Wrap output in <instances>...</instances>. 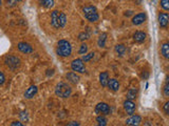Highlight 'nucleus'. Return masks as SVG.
<instances>
[{"instance_id":"23","label":"nucleus","mask_w":169,"mask_h":126,"mask_svg":"<svg viewBox=\"0 0 169 126\" xmlns=\"http://www.w3.org/2000/svg\"><path fill=\"white\" fill-rule=\"evenodd\" d=\"M115 52H116V54H118L120 56H123V55L126 53V46L124 44L115 45Z\"/></svg>"},{"instance_id":"30","label":"nucleus","mask_w":169,"mask_h":126,"mask_svg":"<svg viewBox=\"0 0 169 126\" xmlns=\"http://www.w3.org/2000/svg\"><path fill=\"white\" fill-rule=\"evenodd\" d=\"M163 92L165 97H169V83H166V85L164 86Z\"/></svg>"},{"instance_id":"7","label":"nucleus","mask_w":169,"mask_h":126,"mask_svg":"<svg viewBox=\"0 0 169 126\" xmlns=\"http://www.w3.org/2000/svg\"><path fill=\"white\" fill-rule=\"evenodd\" d=\"M142 123V118L139 115H132L126 120V124L128 126H140Z\"/></svg>"},{"instance_id":"3","label":"nucleus","mask_w":169,"mask_h":126,"mask_svg":"<svg viewBox=\"0 0 169 126\" xmlns=\"http://www.w3.org/2000/svg\"><path fill=\"white\" fill-rule=\"evenodd\" d=\"M83 12H84L85 18L87 19L88 21H90V22H96V21L99 19V15H98V13H97V9L93 5L85 6Z\"/></svg>"},{"instance_id":"28","label":"nucleus","mask_w":169,"mask_h":126,"mask_svg":"<svg viewBox=\"0 0 169 126\" xmlns=\"http://www.w3.org/2000/svg\"><path fill=\"white\" fill-rule=\"evenodd\" d=\"M161 6L165 11H169V0H161Z\"/></svg>"},{"instance_id":"9","label":"nucleus","mask_w":169,"mask_h":126,"mask_svg":"<svg viewBox=\"0 0 169 126\" xmlns=\"http://www.w3.org/2000/svg\"><path fill=\"white\" fill-rule=\"evenodd\" d=\"M18 49L23 54H31L33 53V47L31 46V44L27 43V42H19L17 45Z\"/></svg>"},{"instance_id":"20","label":"nucleus","mask_w":169,"mask_h":126,"mask_svg":"<svg viewBox=\"0 0 169 126\" xmlns=\"http://www.w3.org/2000/svg\"><path fill=\"white\" fill-rule=\"evenodd\" d=\"M39 3L41 6L46 9H51L54 6V0H39Z\"/></svg>"},{"instance_id":"25","label":"nucleus","mask_w":169,"mask_h":126,"mask_svg":"<svg viewBox=\"0 0 169 126\" xmlns=\"http://www.w3.org/2000/svg\"><path fill=\"white\" fill-rule=\"evenodd\" d=\"M93 57H94V53L92 52V53H89V54L84 55V56H83V58H82V60L84 61V62H89V61L91 60Z\"/></svg>"},{"instance_id":"12","label":"nucleus","mask_w":169,"mask_h":126,"mask_svg":"<svg viewBox=\"0 0 169 126\" xmlns=\"http://www.w3.org/2000/svg\"><path fill=\"white\" fill-rule=\"evenodd\" d=\"M159 24L161 27H165L169 23V15L167 13H160L159 14Z\"/></svg>"},{"instance_id":"39","label":"nucleus","mask_w":169,"mask_h":126,"mask_svg":"<svg viewBox=\"0 0 169 126\" xmlns=\"http://www.w3.org/2000/svg\"><path fill=\"white\" fill-rule=\"evenodd\" d=\"M17 1H22V0H17Z\"/></svg>"},{"instance_id":"2","label":"nucleus","mask_w":169,"mask_h":126,"mask_svg":"<svg viewBox=\"0 0 169 126\" xmlns=\"http://www.w3.org/2000/svg\"><path fill=\"white\" fill-rule=\"evenodd\" d=\"M72 94V87L66 82H59L55 87V95L59 98H68Z\"/></svg>"},{"instance_id":"36","label":"nucleus","mask_w":169,"mask_h":126,"mask_svg":"<svg viewBox=\"0 0 169 126\" xmlns=\"http://www.w3.org/2000/svg\"><path fill=\"white\" fill-rule=\"evenodd\" d=\"M133 14V12L132 11H127V12H125V16H127V17H129V16H131Z\"/></svg>"},{"instance_id":"26","label":"nucleus","mask_w":169,"mask_h":126,"mask_svg":"<svg viewBox=\"0 0 169 126\" xmlns=\"http://www.w3.org/2000/svg\"><path fill=\"white\" fill-rule=\"evenodd\" d=\"M89 38H90V35L88 34L87 32H83L78 35V39H79L80 41H85V40H88Z\"/></svg>"},{"instance_id":"21","label":"nucleus","mask_w":169,"mask_h":126,"mask_svg":"<svg viewBox=\"0 0 169 126\" xmlns=\"http://www.w3.org/2000/svg\"><path fill=\"white\" fill-rule=\"evenodd\" d=\"M137 95V89L136 88H130L127 92V100H134L136 98Z\"/></svg>"},{"instance_id":"6","label":"nucleus","mask_w":169,"mask_h":126,"mask_svg":"<svg viewBox=\"0 0 169 126\" xmlns=\"http://www.w3.org/2000/svg\"><path fill=\"white\" fill-rule=\"evenodd\" d=\"M95 113H103V115H109L111 113V108L110 106L107 103H98L96 106H95Z\"/></svg>"},{"instance_id":"15","label":"nucleus","mask_w":169,"mask_h":126,"mask_svg":"<svg viewBox=\"0 0 169 126\" xmlns=\"http://www.w3.org/2000/svg\"><path fill=\"white\" fill-rule=\"evenodd\" d=\"M66 77H67V79H68V81L70 83H72V84H77V83L79 82V80H80L79 76L76 75V73H74V72L68 73L66 75Z\"/></svg>"},{"instance_id":"4","label":"nucleus","mask_w":169,"mask_h":126,"mask_svg":"<svg viewBox=\"0 0 169 126\" xmlns=\"http://www.w3.org/2000/svg\"><path fill=\"white\" fill-rule=\"evenodd\" d=\"M4 63L6 64L9 68L11 70H17V68L20 66V59L18 58L17 56H14V55H9L8 57L4 60Z\"/></svg>"},{"instance_id":"19","label":"nucleus","mask_w":169,"mask_h":126,"mask_svg":"<svg viewBox=\"0 0 169 126\" xmlns=\"http://www.w3.org/2000/svg\"><path fill=\"white\" fill-rule=\"evenodd\" d=\"M107 33H102L98 37V40H97V44H98L99 47H106V40H107Z\"/></svg>"},{"instance_id":"32","label":"nucleus","mask_w":169,"mask_h":126,"mask_svg":"<svg viewBox=\"0 0 169 126\" xmlns=\"http://www.w3.org/2000/svg\"><path fill=\"white\" fill-rule=\"evenodd\" d=\"M4 82H6V76H4V74L2 72H0V86L3 85Z\"/></svg>"},{"instance_id":"37","label":"nucleus","mask_w":169,"mask_h":126,"mask_svg":"<svg viewBox=\"0 0 169 126\" xmlns=\"http://www.w3.org/2000/svg\"><path fill=\"white\" fill-rule=\"evenodd\" d=\"M166 83H169V76H167V78H166Z\"/></svg>"},{"instance_id":"35","label":"nucleus","mask_w":169,"mask_h":126,"mask_svg":"<svg viewBox=\"0 0 169 126\" xmlns=\"http://www.w3.org/2000/svg\"><path fill=\"white\" fill-rule=\"evenodd\" d=\"M67 126H80V123L77 122V121H72V122L68 123Z\"/></svg>"},{"instance_id":"38","label":"nucleus","mask_w":169,"mask_h":126,"mask_svg":"<svg viewBox=\"0 0 169 126\" xmlns=\"http://www.w3.org/2000/svg\"><path fill=\"white\" fill-rule=\"evenodd\" d=\"M0 5H1V0H0Z\"/></svg>"},{"instance_id":"18","label":"nucleus","mask_w":169,"mask_h":126,"mask_svg":"<svg viewBox=\"0 0 169 126\" xmlns=\"http://www.w3.org/2000/svg\"><path fill=\"white\" fill-rule=\"evenodd\" d=\"M161 54L165 59H169V43H163L161 46Z\"/></svg>"},{"instance_id":"5","label":"nucleus","mask_w":169,"mask_h":126,"mask_svg":"<svg viewBox=\"0 0 169 126\" xmlns=\"http://www.w3.org/2000/svg\"><path fill=\"white\" fill-rule=\"evenodd\" d=\"M71 68H72L73 72L79 73V74H84L86 73V66L85 62L82 59H75L71 62Z\"/></svg>"},{"instance_id":"24","label":"nucleus","mask_w":169,"mask_h":126,"mask_svg":"<svg viewBox=\"0 0 169 126\" xmlns=\"http://www.w3.org/2000/svg\"><path fill=\"white\" fill-rule=\"evenodd\" d=\"M107 125V119L104 116H98L96 118V126H106Z\"/></svg>"},{"instance_id":"10","label":"nucleus","mask_w":169,"mask_h":126,"mask_svg":"<svg viewBox=\"0 0 169 126\" xmlns=\"http://www.w3.org/2000/svg\"><path fill=\"white\" fill-rule=\"evenodd\" d=\"M59 14L58 11H53L51 14V25L54 28H59Z\"/></svg>"},{"instance_id":"13","label":"nucleus","mask_w":169,"mask_h":126,"mask_svg":"<svg viewBox=\"0 0 169 126\" xmlns=\"http://www.w3.org/2000/svg\"><path fill=\"white\" fill-rule=\"evenodd\" d=\"M145 20H146V14L145 13H139V14H136L135 16H133L132 23L134 25H140V24H142V23H144Z\"/></svg>"},{"instance_id":"34","label":"nucleus","mask_w":169,"mask_h":126,"mask_svg":"<svg viewBox=\"0 0 169 126\" xmlns=\"http://www.w3.org/2000/svg\"><path fill=\"white\" fill-rule=\"evenodd\" d=\"M20 117L22 119L23 121H28L29 118H28V113H25V111H22V113H20Z\"/></svg>"},{"instance_id":"27","label":"nucleus","mask_w":169,"mask_h":126,"mask_svg":"<svg viewBox=\"0 0 169 126\" xmlns=\"http://www.w3.org/2000/svg\"><path fill=\"white\" fill-rule=\"evenodd\" d=\"M87 52H88V45L86 43H83L80 45V49H79V51H78V53L80 55H86Z\"/></svg>"},{"instance_id":"31","label":"nucleus","mask_w":169,"mask_h":126,"mask_svg":"<svg viewBox=\"0 0 169 126\" xmlns=\"http://www.w3.org/2000/svg\"><path fill=\"white\" fill-rule=\"evenodd\" d=\"M163 110H164V113H165L166 115L169 116V101H167L165 104H164V106H163Z\"/></svg>"},{"instance_id":"40","label":"nucleus","mask_w":169,"mask_h":126,"mask_svg":"<svg viewBox=\"0 0 169 126\" xmlns=\"http://www.w3.org/2000/svg\"><path fill=\"white\" fill-rule=\"evenodd\" d=\"M168 43H169V42H168Z\"/></svg>"},{"instance_id":"14","label":"nucleus","mask_w":169,"mask_h":126,"mask_svg":"<svg viewBox=\"0 0 169 126\" xmlns=\"http://www.w3.org/2000/svg\"><path fill=\"white\" fill-rule=\"evenodd\" d=\"M146 33L144 32H141V31H137V32L134 33V35H133V39H134L135 42H137V43H143V42L146 40Z\"/></svg>"},{"instance_id":"17","label":"nucleus","mask_w":169,"mask_h":126,"mask_svg":"<svg viewBox=\"0 0 169 126\" xmlns=\"http://www.w3.org/2000/svg\"><path fill=\"white\" fill-rule=\"evenodd\" d=\"M109 81V74L107 72H103L99 74V83L102 84V86L106 87L108 85Z\"/></svg>"},{"instance_id":"29","label":"nucleus","mask_w":169,"mask_h":126,"mask_svg":"<svg viewBox=\"0 0 169 126\" xmlns=\"http://www.w3.org/2000/svg\"><path fill=\"white\" fill-rule=\"evenodd\" d=\"M17 0H6V5L12 8V6H15L17 4Z\"/></svg>"},{"instance_id":"8","label":"nucleus","mask_w":169,"mask_h":126,"mask_svg":"<svg viewBox=\"0 0 169 126\" xmlns=\"http://www.w3.org/2000/svg\"><path fill=\"white\" fill-rule=\"evenodd\" d=\"M124 108H125L126 113H127L128 115L132 116L135 111L136 105H135V103L133 101H131V100H126V101L124 102Z\"/></svg>"},{"instance_id":"11","label":"nucleus","mask_w":169,"mask_h":126,"mask_svg":"<svg viewBox=\"0 0 169 126\" xmlns=\"http://www.w3.org/2000/svg\"><path fill=\"white\" fill-rule=\"evenodd\" d=\"M37 92H38V88L36 85H31V86L25 92V95H23V96H25V99H32V98H34V96L37 94Z\"/></svg>"},{"instance_id":"33","label":"nucleus","mask_w":169,"mask_h":126,"mask_svg":"<svg viewBox=\"0 0 169 126\" xmlns=\"http://www.w3.org/2000/svg\"><path fill=\"white\" fill-rule=\"evenodd\" d=\"M11 126H25V125L22 122H20V121H13L11 123Z\"/></svg>"},{"instance_id":"22","label":"nucleus","mask_w":169,"mask_h":126,"mask_svg":"<svg viewBox=\"0 0 169 126\" xmlns=\"http://www.w3.org/2000/svg\"><path fill=\"white\" fill-rule=\"evenodd\" d=\"M67 23V16L65 13H63V12H60V14H59V27H65Z\"/></svg>"},{"instance_id":"16","label":"nucleus","mask_w":169,"mask_h":126,"mask_svg":"<svg viewBox=\"0 0 169 126\" xmlns=\"http://www.w3.org/2000/svg\"><path fill=\"white\" fill-rule=\"evenodd\" d=\"M107 86H108L111 90H113V92H117V90L120 89V82H118L116 79H109L108 85H107Z\"/></svg>"},{"instance_id":"1","label":"nucleus","mask_w":169,"mask_h":126,"mask_svg":"<svg viewBox=\"0 0 169 126\" xmlns=\"http://www.w3.org/2000/svg\"><path fill=\"white\" fill-rule=\"evenodd\" d=\"M56 53L59 57H63V58L71 56V54H72V46H71L70 42L67 41L65 39L59 40L58 43H57Z\"/></svg>"}]
</instances>
